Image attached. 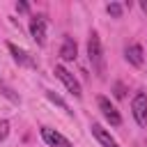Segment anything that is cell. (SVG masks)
<instances>
[{"instance_id":"cell-11","label":"cell","mask_w":147,"mask_h":147,"mask_svg":"<svg viewBox=\"0 0 147 147\" xmlns=\"http://www.w3.org/2000/svg\"><path fill=\"white\" fill-rule=\"evenodd\" d=\"M122 11H124V7H122L119 2H110V5H108V14H110L113 18H119Z\"/></svg>"},{"instance_id":"cell-13","label":"cell","mask_w":147,"mask_h":147,"mask_svg":"<svg viewBox=\"0 0 147 147\" xmlns=\"http://www.w3.org/2000/svg\"><path fill=\"white\" fill-rule=\"evenodd\" d=\"M7 136H9V122L2 119V122H0V140H5Z\"/></svg>"},{"instance_id":"cell-2","label":"cell","mask_w":147,"mask_h":147,"mask_svg":"<svg viewBox=\"0 0 147 147\" xmlns=\"http://www.w3.org/2000/svg\"><path fill=\"white\" fill-rule=\"evenodd\" d=\"M131 110H133V117L140 126H147V94L145 92H138L131 101Z\"/></svg>"},{"instance_id":"cell-1","label":"cell","mask_w":147,"mask_h":147,"mask_svg":"<svg viewBox=\"0 0 147 147\" xmlns=\"http://www.w3.org/2000/svg\"><path fill=\"white\" fill-rule=\"evenodd\" d=\"M87 55L92 67L96 69L99 76H103V51H101V39L96 32H90V41H87Z\"/></svg>"},{"instance_id":"cell-4","label":"cell","mask_w":147,"mask_h":147,"mask_svg":"<svg viewBox=\"0 0 147 147\" xmlns=\"http://www.w3.org/2000/svg\"><path fill=\"white\" fill-rule=\"evenodd\" d=\"M96 103H99V108H101V113H103V117L113 124V126H119L122 124V117H119V113H117V108L106 99V96H99L96 99Z\"/></svg>"},{"instance_id":"cell-14","label":"cell","mask_w":147,"mask_h":147,"mask_svg":"<svg viewBox=\"0 0 147 147\" xmlns=\"http://www.w3.org/2000/svg\"><path fill=\"white\" fill-rule=\"evenodd\" d=\"M115 96L117 99H124V85L122 83H115Z\"/></svg>"},{"instance_id":"cell-6","label":"cell","mask_w":147,"mask_h":147,"mask_svg":"<svg viewBox=\"0 0 147 147\" xmlns=\"http://www.w3.org/2000/svg\"><path fill=\"white\" fill-rule=\"evenodd\" d=\"M41 138L51 145V147H74L62 133H57V131H53V129H48V126H44L41 129Z\"/></svg>"},{"instance_id":"cell-5","label":"cell","mask_w":147,"mask_h":147,"mask_svg":"<svg viewBox=\"0 0 147 147\" xmlns=\"http://www.w3.org/2000/svg\"><path fill=\"white\" fill-rule=\"evenodd\" d=\"M30 32H32V39L39 46L46 44V21H44V16H32L30 18Z\"/></svg>"},{"instance_id":"cell-10","label":"cell","mask_w":147,"mask_h":147,"mask_svg":"<svg viewBox=\"0 0 147 147\" xmlns=\"http://www.w3.org/2000/svg\"><path fill=\"white\" fill-rule=\"evenodd\" d=\"M7 48L11 51V55H14L16 62H21V64H28V62H30V57H28V53H25L23 48H18V46H14V44H7Z\"/></svg>"},{"instance_id":"cell-12","label":"cell","mask_w":147,"mask_h":147,"mask_svg":"<svg viewBox=\"0 0 147 147\" xmlns=\"http://www.w3.org/2000/svg\"><path fill=\"white\" fill-rule=\"evenodd\" d=\"M46 96H48V99H51L53 103H57V106H62V108H64L67 113H71V110H69V106H67V103H64V101H62V99H60V96H57L55 92H46Z\"/></svg>"},{"instance_id":"cell-3","label":"cell","mask_w":147,"mask_h":147,"mask_svg":"<svg viewBox=\"0 0 147 147\" xmlns=\"http://www.w3.org/2000/svg\"><path fill=\"white\" fill-rule=\"evenodd\" d=\"M55 76L64 83V87H67L74 96H80V94H83V92H80V83H78V80L74 78V74H69L64 67H60V64H57V67H55Z\"/></svg>"},{"instance_id":"cell-8","label":"cell","mask_w":147,"mask_h":147,"mask_svg":"<svg viewBox=\"0 0 147 147\" xmlns=\"http://www.w3.org/2000/svg\"><path fill=\"white\" fill-rule=\"evenodd\" d=\"M90 129H92V136H94V138H96V140H99L103 147H117V142L110 138V133H108V131H106L101 124H92Z\"/></svg>"},{"instance_id":"cell-15","label":"cell","mask_w":147,"mask_h":147,"mask_svg":"<svg viewBox=\"0 0 147 147\" xmlns=\"http://www.w3.org/2000/svg\"><path fill=\"white\" fill-rule=\"evenodd\" d=\"M16 9H18V11H28L30 7H28V2H16Z\"/></svg>"},{"instance_id":"cell-9","label":"cell","mask_w":147,"mask_h":147,"mask_svg":"<svg viewBox=\"0 0 147 147\" xmlns=\"http://www.w3.org/2000/svg\"><path fill=\"white\" fill-rule=\"evenodd\" d=\"M126 60H129L133 67H142V62H145V57H142V46H138V44L126 46Z\"/></svg>"},{"instance_id":"cell-7","label":"cell","mask_w":147,"mask_h":147,"mask_svg":"<svg viewBox=\"0 0 147 147\" xmlns=\"http://www.w3.org/2000/svg\"><path fill=\"white\" fill-rule=\"evenodd\" d=\"M76 55H78V46H76V41H74L71 37H64L62 48H60V57H62L64 62H71V60H76Z\"/></svg>"}]
</instances>
